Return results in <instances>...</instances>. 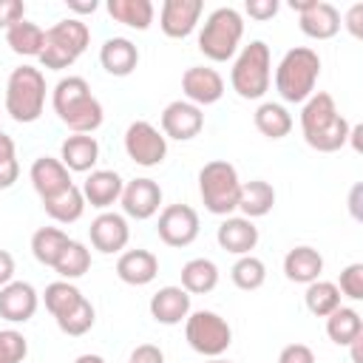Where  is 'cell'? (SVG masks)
I'll use <instances>...</instances> for the list:
<instances>
[{
  "label": "cell",
  "mask_w": 363,
  "mask_h": 363,
  "mask_svg": "<svg viewBox=\"0 0 363 363\" xmlns=\"http://www.w3.org/2000/svg\"><path fill=\"white\" fill-rule=\"evenodd\" d=\"M82 298H85V295H82L71 281H54V284H48V286H45V292H43L45 309L54 315V320H57V318H62L65 312H71Z\"/></svg>",
  "instance_id": "cell-37"
},
{
  "label": "cell",
  "mask_w": 363,
  "mask_h": 363,
  "mask_svg": "<svg viewBox=\"0 0 363 363\" xmlns=\"http://www.w3.org/2000/svg\"><path fill=\"white\" fill-rule=\"evenodd\" d=\"M43 210H45L54 221H60V224H74V221H79L82 213H85V196H82V190H79L77 184H71L68 190H62V193L45 199V201H43Z\"/></svg>",
  "instance_id": "cell-29"
},
{
  "label": "cell",
  "mask_w": 363,
  "mask_h": 363,
  "mask_svg": "<svg viewBox=\"0 0 363 363\" xmlns=\"http://www.w3.org/2000/svg\"><path fill=\"white\" fill-rule=\"evenodd\" d=\"M230 278H233V284H235L238 289L252 292V289H261V286H264V281H267V267H264V261L255 258V255H238V261H235L233 269H230Z\"/></svg>",
  "instance_id": "cell-38"
},
{
  "label": "cell",
  "mask_w": 363,
  "mask_h": 363,
  "mask_svg": "<svg viewBox=\"0 0 363 363\" xmlns=\"http://www.w3.org/2000/svg\"><path fill=\"white\" fill-rule=\"evenodd\" d=\"M54 113L74 133H94L102 125V102L91 94V85L82 77H62L51 94Z\"/></svg>",
  "instance_id": "cell-2"
},
{
  "label": "cell",
  "mask_w": 363,
  "mask_h": 363,
  "mask_svg": "<svg viewBox=\"0 0 363 363\" xmlns=\"http://www.w3.org/2000/svg\"><path fill=\"white\" fill-rule=\"evenodd\" d=\"M278 363H315V352L306 343H289L281 349Z\"/></svg>",
  "instance_id": "cell-43"
},
{
  "label": "cell",
  "mask_w": 363,
  "mask_h": 363,
  "mask_svg": "<svg viewBox=\"0 0 363 363\" xmlns=\"http://www.w3.org/2000/svg\"><path fill=\"white\" fill-rule=\"evenodd\" d=\"M57 275L62 281H74V278H82L88 269H91V250L82 244V241H68V247L60 252L57 264H54Z\"/></svg>",
  "instance_id": "cell-35"
},
{
  "label": "cell",
  "mask_w": 363,
  "mask_h": 363,
  "mask_svg": "<svg viewBox=\"0 0 363 363\" xmlns=\"http://www.w3.org/2000/svg\"><path fill=\"white\" fill-rule=\"evenodd\" d=\"M349 122L346 116L337 111L332 94L326 91H315L306 102H303V111H301V130H303V139L312 150L318 153H335L346 145L349 139Z\"/></svg>",
  "instance_id": "cell-1"
},
{
  "label": "cell",
  "mask_w": 363,
  "mask_h": 363,
  "mask_svg": "<svg viewBox=\"0 0 363 363\" xmlns=\"http://www.w3.org/2000/svg\"><path fill=\"white\" fill-rule=\"evenodd\" d=\"M128 363H164V352L153 343H142L130 352V360Z\"/></svg>",
  "instance_id": "cell-45"
},
{
  "label": "cell",
  "mask_w": 363,
  "mask_h": 363,
  "mask_svg": "<svg viewBox=\"0 0 363 363\" xmlns=\"http://www.w3.org/2000/svg\"><path fill=\"white\" fill-rule=\"evenodd\" d=\"M99 62L111 77H128L139 65V48L128 37H111L99 48Z\"/></svg>",
  "instance_id": "cell-24"
},
{
  "label": "cell",
  "mask_w": 363,
  "mask_h": 363,
  "mask_svg": "<svg viewBox=\"0 0 363 363\" xmlns=\"http://www.w3.org/2000/svg\"><path fill=\"white\" fill-rule=\"evenodd\" d=\"M94 320H96L94 303L88 298H82L71 312H65L62 318H57V326H60V332H65L71 337H79V335H85L94 326Z\"/></svg>",
  "instance_id": "cell-39"
},
{
  "label": "cell",
  "mask_w": 363,
  "mask_h": 363,
  "mask_svg": "<svg viewBox=\"0 0 363 363\" xmlns=\"http://www.w3.org/2000/svg\"><path fill=\"white\" fill-rule=\"evenodd\" d=\"M182 91L187 96V102L193 105H213L224 96V79L216 68H204V65H190L182 74Z\"/></svg>",
  "instance_id": "cell-16"
},
{
  "label": "cell",
  "mask_w": 363,
  "mask_h": 363,
  "mask_svg": "<svg viewBox=\"0 0 363 363\" xmlns=\"http://www.w3.org/2000/svg\"><path fill=\"white\" fill-rule=\"evenodd\" d=\"M318 77H320L318 51H312L306 45H295L281 57V62L275 68V91L284 102L303 105L315 94Z\"/></svg>",
  "instance_id": "cell-3"
},
{
  "label": "cell",
  "mask_w": 363,
  "mask_h": 363,
  "mask_svg": "<svg viewBox=\"0 0 363 363\" xmlns=\"http://www.w3.org/2000/svg\"><path fill=\"white\" fill-rule=\"evenodd\" d=\"M116 275L130 286H145L159 275V258L150 250H128L116 261Z\"/></svg>",
  "instance_id": "cell-23"
},
{
  "label": "cell",
  "mask_w": 363,
  "mask_h": 363,
  "mask_svg": "<svg viewBox=\"0 0 363 363\" xmlns=\"http://www.w3.org/2000/svg\"><path fill=\"white\" fill-rule=\"evenodd\" d=\"M68 233H62L60 227H40L34 235H31V252L40 264L45 267H54L60 252L68 247Z\"/></svg>",
  "instance_id": "cell-34"
},
{
  "label": "cell",
  "mask_w": 363,
  "mask_h": 363,
  "mask_svg": "<svg viewBox=\"0 0 363 363\" xmlns=\"http://www.w3.org/2000/svg\"><path fill=\"white\" fill-rule=\"evenodd\" d=\"M218 286V267L210 258H190L182 267V289L187 295H207Z\"/></svg>",
  "instance_id": "cell-28"
},
{
  "label": "cell",
  "mask_w": 363,
  "mask_h": 363,
  "mask_svg": "<svg viewBox=\"0 0 363 363\" xmlns=\"http://www.w3.org/2000/svg\"><path fill=\"white\" fill-rule=\"evenodd\" d=\"M360 190H363V187L354 184V187H352V199H349V207H352V216H354V218H360V207H357V196H360Z\"/></svg>",
  "instance_id": "cell-52"
},
{
  "label": "cell",
  "mask_w": 363,
  "mask_h": 363,
  "mask_svg": "<svg viewBox=\"0 0 363 363\" xmlns=\"http://www.w3.org/2000/svg\"><path fill=\"white\" fill-rule=\"evenodd\" d=\"M204 128V113L199 105L187 102V99H173L164 111H162V133L164 139H176V142H190L201 133Z\"/></svg>",
  "instance_id": "cell-12"
},
{
  "label": "cell",
  "mask_w": 363,
  "mask_h": 363,
  "mask_svg": "<svg viewBox=\"0 0 363 363\" xmlns=\"http://www.w3.org/2000/svg\"><path fill=\"white\" fill-rule=\"evenodd\" d=\"M20 20H26V3L23 0H0V28H11Z\"/></svg>",
  "instance_id": "cell-42"
},
{
  "label": "cell",
  "mask_w": 363,
  "mask_h": 363,
  "mask_svg": "<svg viewBox=\"0 0 363 363\" xmlns=\"http://www.w3.org/2000/svg\"><path fill=\"white\" fill-rule=\"evenodd\" d=\"M199 213L190 204H167L159 213L156 233L167 247H187L199 238Z\"/></svg>",
  "instance_id": "cell-11"
},
{
  "label": "cell",
  "mask_w": 363,
  "mask_h": 363,
  "mask_svg": "<svg viewBox=\"0 0 363 363\" xmlns=\"http://www.w3.org/2000/svg\"><path fill=\"white\" fill-rule=\"evenodd\" d=\"M244 9H247V14L252 20H261L264 23V20H272L278 14V0H247Z\"/></svg>",
  "instance_id": "cell-44"
},
{
  "label": "cell",
  "mask_w": 363,
  "mask_h": 363,
  "mask_svg": "<svg viewBox=\"0 0 363 363\" xmlns=\"http://www.w3.org/2000/svg\"><path fill=\"white\" fill-rule=\"evenodd\" d=\"M275 207V190L269 182L264 179H252V182H244L241 190H238V207L244 213V218H261L267 216L269 210Z\"/></svg>",
  "instance_id": "cell-27"
},
{
  "label": "cell",
  "mask_w": 363,
  "mask_h": 363,
  "mask_svg": "<svg viewBox=\"0 0 363 363\" xmlns=\"http://www.w3.org/2000/svg\"><path fill=\"white\" fill-rule=\"evenodd\" d=\"M3 159H14V139L0 130V162Z\"/></svg>",
  "instance_id": "cell-49"
},
{
  "label": "cell",
  "mask_w": 363,
  "mask_h": 363,
  "mask_svg": "<svg viewBox=\"0 0 363 363\" xmlns=\"http://www.w3.org/2000/svg\"><path fill=\"white\" fill-rule=\"evenodd\" d=\"M335 286L340 289V295H346L352 301H363V264H349L340 272V281Z\"/></svg>",
  "instance_id": "cell-41"
},
{
  "label": "cell",
  "mask_w": 363,
  "mask_h": 363,
  "mask_svg": "<svg viewBox=\"0 0 363 363\" xmlns=\"http://www.w3.org/2000/svg\"><path fill=\"white\" fill-rule=\"evenodd\" d=\"M20 176V164H17V156L14 159H3L0 162V190H9Z\"/></svg>",
  "instance_id": "cell-46"
},
{
  "label": "cell",
  "mask_w": 363,
  "mask_h": 363,
  "mask_svg": "<svg viewBox=\"0 0 363 363\" xmlns=\"http://www.w3.org/2000/svg\"><path fill=\"white\" fill-rule=\"evenodd\" d=\"M216 241L233 255H250L258 244V227L244 216H227L216 230Z\"/></svg>",
  "instance_id": "cell-19"
},
{
  "label": "cell",
  "mask_w": 363,
  "mask_h": 363,
  "mask_svg": "<svg viewBox=\"0 0 363 363\" xmlns=\"http://www.w3.org/2000/svg\"><path fill=\"white\" fill-rule=\"evenodd\" d=\"M68 9H71V11H79V14H94V11H96V0H88V3L68 0Z\"/></svg>",
  "instance_id": "cell-50"
},
{
  "label": "cell",
  "mask_w": 363,
  "mask_h": 363,
  "mask_svg": "<svg viewBox=\"0 0 363 363\" xmlns=\"http://www.w3.org/2000/svg\"><path fill=\"white\" fill-rule=\"evenodd\" d=\"M122 187H125V182L116 170H91L79 190L85 196V204H91L96 210H108L113 201H119Z\"/></svg>",
  "instance_id": "cell-20"
},
{
  "label": "cell",
  "mask_w": 363,
  "mask_h": 363,
  "mask_svg": "<svg viewBox=\"0 0 363 363\" xmlns=\"http://www.w3.org/2000/svg\"><path fill=\"white\" fill-rule=\"evenodd\" d=\"M119 201H122L125 216H130L136 221H145V218H150V216L159 213L162 187L153 179H130V182H125Z\"/></svg>",
  "instance_id": "cell-13"
},
{
  "label": "cell",
  "mask_w": 363,
  "mask_h": 363,
  "mask_svg": "<svg viewBox=\"0 0 363 363\" xmlns=\"http://www.w3.org/2000/svg\"><path fill=\"white\" fill-rule=\"evenodd\" d=\"M207 363H230V360H224V357H210Z\"/></svg>",
  "instance_id": "cell-55"
},
{
  "label": "cell",
  "mask_w": 363,
  "mask_h": 363,
  "mask_svg": "<svg viewBox=\"0 0 363 363\" xmlns=\"http://www.w3.org/2000/svg\"><path fill=\"white\" fill-rule=\"evenodd\" d=\"M204 6L201 0H164L162 3V14H159V26L167 37L173 40H184L196 31L199 17H201Z\"/></svg>",
  "instance_id": "cell-15"
},
{
  "label": "cell",
  "mask_w": 363,
  "mask_h": 363,
  "mask_svg": "<svg viewBox=\"0 0 363 363\" xmlns=\"http://www.w3.org/2000/svg\"><path fill=\"white\" fill-rule=\"evenodd\" d=\"M28 354V340L17 329H0V363H23Z\"/></svg>",
  "instance_id": "cell-40"
},
{
  "label": "cell",
  "mask_w": 363,
  "mask_h": 363,
  "mask_svg": "<svg viewBox=\"0 0 363 363\" xmlns=\"http://www.w3.org/2000/svg\"><path fill=\"white\" fill-rule=\"evenodd\" d=\"M28 179H31V184H34V190H37V196L43 201L57 196V193H62V190H68L74 184L71 182V170L60 159H54V156L34 159V164L28 170Z\"/></svg>",
  "instance_id": "cell-18"
},
{
  "label": "cell",
  "mask_w": 363,
  "mask_h": 363,
  "mask_svg": "<svg viewBox=\"0 0 363 363\" xmlns=\"http://www.w3.org/2000/svg\"><path fill=\"white\" fill-rule=\"evenodd\" d=\"M238 170L224 162V159H213L199 170V196L204 201V207L213 216H230L238 207Z\"/></svg>",
  "instance_id": "cell-8"
},
{
  "label": "cell",
  "mask_w": 363,
  "mask_h": 363,
  "mask_svg": "<svg viewBox=\"0 0 363 363\" xmlns=\"http://www.w3.org/2000/svg\"><path fill=\"white\" fill-rule=\"evenodd\" d=\"M312 3H315V0H289V9H292V11H298V14H303Z\"/></svg>",
  "instance_id": "cell-53"
},
{
  "label": "cell",
  "mask_w": 363,
  "mask_h": 363,
  "mask_svg": "<svg viewBox=\"0 0 363 363\" xmlns=\"http://www.w3.org/2000/svg\"><path fill=\"white\" fill-rule=\"evenodd\" d=\"M88 233H91L94 250H99L105 255H113V252L125 250L128 241H130V227H128L125 216H119V213H99L91 221Z\"/></svg>",
  "instance_id": "cell-17"
},
{
  "label": "cell",
  "mask_w": 363,
  "mask_h": 363,
  "mask_svg": "<svg viewBox=\"0 0 363 363\" xmlns=\"http://www.w3.org/2000/svg\"><path fill=\"white\" fill-rule=\"evenodd\" d=\"M6 43L20 57H40L43 43H45V31L31 20H20L17 26H11L6 31Z\"/></svg>",
  "instance_id": "cell-33"
},
{
  "label": "cell",
  "mask_w": 363,
  "mask_h": 363,
  "mask_svg": "<svg viewBox=\"0 0 363 363\" xmlns=\"http://www.w3.org/2000/svg\"><path fill=\"white\" fill-rule=\"evenodd\" d=\"M125 153H128L130 162H136L142 167H156L167 156V139L150 122L136 119L125 130Z\"/></svg>",
  "instance_id": "cell-10"
},
{
  "label": "cell",
  "mask_w": 363,
  "mask_h": 363,
  "mask_svg": "<svg viewBox=\"0 0 363 363\" xmlns=\"http://www.w3.org/2000/svg\"><path fill=\"white\" fill-rule=\"evenodd\" d=\"M74 363H105V357H99V354H91V352H88V354H79Z\"/></svg>",
  "instance_id": "cell-54"
},
{
  "label": "cell",
  "mask_w": 363,
  "mask_h": 363,
  "mask_svg": "<svg viewBox=\"0 0 363 363\" xmlns=\"http://www.w3.org/2000/svg\"><path fill=\"white\" fill-rule=\"evenodd\" d=\"M108 14L128 28L145 31L153 23V3L150 0H108Z\"/></svg>",
  "instance_id": "cell-30"
},
{
  "label": "cell",
  "mask_w": 363,
  "mask_h": 363,
  "mask_svg": "<svg viewBox=\"0 0 363 363\" xmlns=\"http://www.w3.org/2000/svg\"><path fill=\"white\" fill-rule=\"evenodd\" d=\"M323 272V255L315 247H292L284 255V275L295 284H312Z\"/></svg>",
  "instance_id": "cell-26"
},
{
  "label": "cell",
  "mask_w": 363,
  "mask_h": 363,
  "mask_svg": "<svg viewBox=\"0 0 363 363\" xmlns=\"http://www.w3.org/2000/svg\"><path fill=\"white\" fill-rule=\"evenodd\" d=\"M184 337H187L193 352H199L204 357H221L230 349V343H233V329H230V323L218 312L199 309V312L187 315Z\"/></svg>",
  "instance_id": "cell-9"
},
{
  "label": "cell",
  "mask_w": 363,
  "mask_h": 363,
  "mask_svg": "<svg viewBox=\"0 0 363 363\" xmlns=\"http://www.w3.org/2000/svg\"><path fill=\"white\" fill-rule=\"evenodd\" d=\"M40 295L28 281H11L0 286V318L9 323H26L34 318Z\"/></svg>",
  "instance_id": "cell-14"
},
{
  "label": "cell",
  "mask_w": 363,
  "mask_h": 363,
  "mask_svg": "<svg viewBox=\"0 0 363 363\" xmlns=\"http://www.w3.org/2000/svg\"><path fill=\"white\" fill-rule=\"evenodd\" d=\"M298 26L312 40H332L340 31V11L326 0H315L303 14H298Z\"/></svg>",
  "instance_id": "cell-22"
},
{
  "label": "cell",
  "mask_w": 363,
  "mask_h": 363,
  "mask_svg": "<svg viewBox=\"0 0 363 363\" xmlns=\"http://www.w3.org/2000/svg\"><path fill=\"white\" fill-rule=\"evenodd\" d=\"M360 136H363V125H352V128H349V139H346V142H352V147H354L357 153L363 150V145H360Z\"/></svg>",
  "instance_id": "cell-51"
},
{
  "label": "cell",
  "mask_w": 363,
  "mask_h": 363,
  "mask_svg": "<svg viewBox=\"0 0 363 363\" xmlns=\"http://www.w3.org/2000/svg\"><path fill=\"white\" fill-rule=\"evenodd\" d=\"M99 159V142L91 133H74L60 145V162L71 173H88L94 170Z\"/></svg>",
  "instance_id": "cell-25"
},
{
  "label": "cell",
  "mask_w": 363,
  "mask_h": 363,
  "mask_svg": "<svg viewBox=\"0 0 363 363\" xmlns=\"http://www.w3.org/2000/svg\"><path fill=\"white\" fill-rule=\"evenodd\" d=\"M303 301H306V309L315 315V318H326V315H332L337 306H340V289L332 284V281H312V284H306V295H303Z\"/></svg>",
  "instance_id": "cell-36"
},
{
  "label": "cell",
  "mask_w": 363,
  "mask_h": 363,
  "mask_svg": "<svg viewBox=\"0 0 363 363\" xmlns=\"http://www.w3.org/2000/svg\"><path fill=\"white\" fill-rule=\"evenodd\" d=\"M88 43H91L88 26L77 17H65V20L54 23L51 28H45V43H43V51L37 60L43 62V68L62 71L77 62V57L88 48Z\"/></svg>",
  "instance_id": "cell-7"
},
{
  "label": "cell",
  "mask_w": 363,
  "mask_h": 363,
  "mask_svg": "<svg viewBox=\"0 0 363 363\" xmlns=\"http://www.w3.org/2000/svg\"><path fill=\"white\" fill-rule=\"evenodd\" d=\"M14 281V255L9 250H0V286Z\"/></svg>",
  "instance_id": "cell-47"
},
{
  "label": "cell",
  "mask_w": 363,
  "mask_h": 363,
  "mask_svg": "<svg viewBox=\"0 0 363 363\" xmlns=\"http://www.w3.org/2000/svg\"><path fill=\"white\" fill-rule=\"evenodd\" d=\"M360 17H363V3H354V6L349 9V14H346V28H349L354 37L363 34V28H360Z\"/></svg>",
  "instance_id": "cell-48"
},
{
  "label": "cell",
  "mask_w": 363,
  "mask_h": 363,
  "mask_svg": "<svg viewBox=\"0 0 363 363\" xmlns=\"http://www.w3.org/2000/svg\"><path fill=\"white\" fill-rule=\"evenodd\" d=\"M269 79H272L269 45L264 40H252L250 45L241 48V54L233 62V71H230L233 91L241 99H261L269 91Z\"/></svg>",
  "instance_id": "cell-5"
},
{
  "label": "cell",
  "mask_w": 363,
  "mask_h": 363,
  "mask_svg": "<svg viewBox=\"0 0 363 363\" xmlns=\"http://www.w3.org/2000/svg\"><path fill=\"white\" fill-rule=\"evenodd\" d=\"M241 37H244V17L233 6H221L210 11V17L204 20L199 34V51L213 62H227L238 51Z\"/></svg>",
  "instance_id": "cell-6"
},
{
  "label": "cell",
  "mask_w": 363,
  "mask_h": 363,
  "mask_svg": "<svg viewBox=\"0 0 363 363\" xmlns=\"http://www.w3.org/2000/svg\"><path fill=\"white\" fill-rule=\"evenodd\" d=\"M255 128L267 136V139H284L292 130V113L281 105V102H261L255 108Z\"/></svg>",
  "instance_id": "cell-31"
},
{
  "label": "cell",
  "mask_w": 363,
  "mask_h": 363,
  "mask_svg": "<svg viewBox=\"0 0 363 363\" xmlns=\"http://www.w3.org/2000/svg\"><path fill=\"white\" fill-rule=\"evenodd\" d=\"M45 108V77L34 65H20L9 74L6 82V113L20 122H37Z\"/></svg>",
  "instance_id": "cell-4"
},
{
  "label": "cell",
  "mask_w": 363,
  "mask_h": 363,
  "mask_svg": "<svg viewBox=\"0 0 363 363\" xmlns=\"http://www.w3.org/2000/svg\"><path fill=\"white\" fill-rule=\"evenodd\" d=\"M190 315V295L182 286H162L150 298V318L164 326H176Z\"/></svg>",
  "instance_id": "cell-21"
},
{
  "label": "cell",
  "mask_w": 363,
  "mask_h": 363,
  "mask_svg": "<svg viewBox=\"0 0 363 363\" xmlns=\"http://www.w3.org/2000/svg\"><path fill=\"white\" fill-rule=\"evenodd\" d=\"M326 335L332 343L337 346H349L352 340H357L363 335V320L354 309L349 306H337L332 315H326Z\"/></svg>",
  "instance_id": "cell-32"
}]
</instances>
